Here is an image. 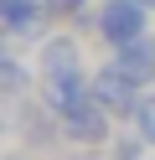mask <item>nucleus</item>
I'll list each match as a JSON object with an SVG mask.
<instances>
[{"instance_id": "nucleus-3", "label": "nucleus", "mask_w": 155, "mask_h": 160, "mask_svg": "<svg viewBox=\"0 0 155 160\" xmlns=\"http://www.w3.org/2000/svg\"><path fill=\"white\" fill-rule=\"evenodd\" d=\"M83 72H88L83 67V42L67 31H52L36 52V78L41 83H62V78H83Z\"/></svg>"}, {"instance_id": "nucleus-5", "label": "nucleus", "mask_w": 155, "mask_h": 160, "mask_svg": "<svg viewBox=\"0 0 155 160\" xmlns=\"http://www.w3.org/2000/svg\"><path fill=\"white\" fill-rule=\"evenodd\" d=\"M114 62H119V72L129 78V83L150 88V83H155V36L145 31V36H134V42L114 47Z\"/></svg>"}, {"instance_id": "nucleus-11", "label": "nucleus", "mask_w": 155, "mask_h": 160, "mask_svg": "<svg viewBox=\"0 0 155 160\" xmlns=\"http://www.w3.org/2000/svg\"><path fill=\"white\" fill-rule=\"evenodd\" d=\"M145 5H150V11H155V0H145Z\"/></svg>"}, {"instance_id": "nucleus-6", "label": "nucleus", "mask_w": 155, "mask_h": 160, "mask_svg": "<svg viewBox=\"0 0 155 160\" xmlns=\"http://www.w3.org/2000/svg\"><path fill=\"white\" fill-rule=\"evenodd\" d=\"M47 5H31V11H21V16H0V26H5V36L10 42H47Z\"/></svg>"}, {"instance_id": "nucleus-9", "label": "nucleus", "mask_w": 155, "mask_h": 160, "mask_svg": "<svg viewBox=\"0 0 155 160\" xmlns=\"http://www.w3.org/2000/svg\"><path fill=\"white\" fill-rule=\"evenodd\" d=\"M52 16H67V21H78V16H88V0H47Z\"/></svg>"}, {"instance_id": "nucleus-10", "label": "nucleus", "mask_w": 155, "mask_h": 160, "mask_svg": "<svg viewBox=\"0 0 155 160\" xmlns=\"http://www.w3.org/2000/svg\"><path fill=\"white\" fill-rule=\"evenodd\" d=\"M145 155V139L129 134V139H114V160H140Z\"/></svg>"}, {"instance_id": "nucleus-7", "label": "nucleus", "mask_w": 155, "mask_h": 160, "mask_svg": "<svg viewBox=\"0 0 155 160\" xmlns=\"http://www.w3.org/2000/svg\"><path fill=\"white\" fill-rule=\"evenodd\" d=\"M26 88H31V67L21 62L16 52H5V57H0V93H5V98H21Z\"/></svg>"}, {"instance_id": "nucleus-8", "label": "nucleus", "mask_w": 155, "mask_h": 160, "mask_svg": "<svg viewBox=\"0 0 155 160\" xmlns=\"http://www.w3.org/2000/svg\"><path fill=\"white\" fill-rule=\"evenodd\" d=\"M134 134L155 150V93H145V103L134 108Z\"/></svg>"}, {"instance_id": "nucleus-4", "label": "nucleus", "mask_w": 155, "mask_h": 160, "mask_svg": "<svg viewBox=\"0 0 155 160\" xmlns=\"http://www.w3.org/2000/svg\"><path fill=\"white\" fill-rule=\"evenodd\" d=\"M93 98H98L114 119H134V108L145 103V88L129 83V78L119 72V62H109V67H93Z\"/></svg>"}, {"instance_id": "nucleus-2", "label": "nucleus", "mask_w": 155, "mask_h": 160, "mask_svg": "<svg viewBox=\"0 0 155 160\" xmlns=\"http://www.w3.org/2000/svg\"><path fill=\"white\" fill-rule=\"evenodd\" d=\"M57 119H62V139H72V145H103V139H109V119H114V114H109L93 93H83L78 103H67Z\"/></svg>"}, {"instance_id": "nucleus-1", "label": "nucleus", "mask_w": 155, "mask_h": 160, "mask_svg": "<svg viewBox=\"0 0 155 160\" xmlns=\"http://www.w3.org/2000/svg\"><path fill=\"white\" fill-rule=\"evenodd\" d=\"M150 5L145 0H98V11H93V31L103 36L109 47H124L134 42V36L150 31Z\"/></svg>"}]
</instances>
